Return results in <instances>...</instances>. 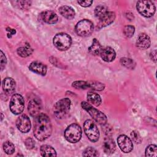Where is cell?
Returning <instances> with one entry per match:
<instances>
[{
    "label": "cell",
    "mask_w": 157,
    "mask_h": 157,
    "mask_svg": "<svg viewBox=\"0 0 157 157\" xmlns=\"http://www.w3.org/2000/svg\"><path fill=\"white\" fill-rule=\"evenodd\" d=\"M29 69L32 72L41 75H45L47 71L46 66L39 61L32 62L29 66Z\"/></svg>",
    "instance_id": "15"
},
{
    "label": "cell",
    "mask_w": 157,
    "mask_h": 157,
    "mask_svg": "<svg viewBox=\"0 0 157 157\" xmlns=\"http://www.w3.org/2000/svg\"><path fill=\"white\" fill-rule=\"evenodd\" d=\"M40 19L45 23L53 25L55 24L58 20V17L56 13L52 10H45L40 14Z\"/></svg>",
    "instance_id": "12"
},
{
    "label": "cell",
    "mask_w": 157,
    "mask_h": 157,
    "mask_svg": "<svg viewBox=\"0 0 157 157\" xmlns=\"http://www.w3.org/2000/svg\"><path fill=\"white\" fill-rule=\"evenodd\" d=\"M6 63H7V58H6L5 55L4 54V53L2 51H1V71H2L5 68Z\"/></svg>",
    "instance_id": "36"
},
{
    "label": "cell",
    "mask_w": 157,
    "mask_h": 157,
    "mask_svg": "<svg viewBox=\"0 0 157 157\" xmlns=\"http://www.w3.org/2000/svg\"><path fill=\"white\" fill-rule=\"evenodd\" d=\"M2 148L6 153L12 155L15 152V146L10 141H6L2 145Z\"/></svg>",
    "instance_id": "27"
},
{
    "label": "cell",
    "mask_w": 157,
    "mask_h": 157,
    "mask_svg": "<svg viewBox=\"0 0 157 157\" xmlns=\"http://www.w3.org/2000/svg\"><path fill=\"white\" fill-rule=\"evenodd\" d=\"M18 3V6L20 8L23 9H27L31 6V2L30 1H17Z\"/></svg>",
    "instance_id": "35"
},
{
    "label": "cell",
    "mask_w": 157,
    "mask_h": 157,
    "mask_svg": "<svg viewBox=\"0 0 157 157\" xmlns=\"http://www.w3.org/2000/svg\"><path fill=\"white\" fill-rule=\"evenodd\" d=\"M40 154L42 156H56V152L55 150L50 145H43L40 148Z\"/></svg>",
    "instance_id": "21"
},
{
    "label": "cell",
    "mask_w": 157,
    "mask_h": 157,
    "mask_svg": "<svg viewBox=\"0 0 157 157\" xmlns=\"http://www.w3.org/2000/svg\"><path fill=\"white\" fill-rule=\"evenodd\" d=\"M72 86L76 89L85 90V89L90 88V82H85V81H75L72 83Z\"/></svg>",
    "instance_id": "26"
},
{
    "label": "cell",
    "mask_w": 157,
    "mask_h": 157,
    "mask_svg": "<svg viewBox=\"0 0 157 157\" xmlns=\"http://www.w3.org/2000/svg\"><path fill=\"white\" fill-rule=\"evenodd\" d=\"M6 29H7V31H9V32L10 33V34H8V35H9V34H10V36H11L12 35L15 34V33H16V31H15V29H11V28H7Z\"/></svg>",
    "instance_id": "39"
},
{
    "label": "cell",
    "mask_w": 157,
    "mask_h": 157,
    "mask_svg": "<svg viewBox=\"0 0 157 157\" xmlns=\"http://www.w3.org/2000/svg\"><path fill=\"white\" fill-rule=\"evenodd\" d=\"M116 149V145L111 137H105L103 142V150L107 154L113 153Z\"/></svg>",
    "instance_id": "20"
},
{
    "label": "cell",
    "mask_w": 157,
    "mask_h": 157,
    "mask_svg": "<svg viewBox=\"0 0 157 157\" xmlns=\"http://www.w3.org/2000/svg\"><path fill=\"white\" fill-rule=\"evenodd\" d=\"M33 52V48L29 45H26L24 47H19L17 50L18 55L23 58L29 56L30 55L32 54Z\"/></svg>",
    "instance_id": "24"
},
{
    "label": "cell",
    "mask_w": 157,
    "mask_h": 157,
    "mask_svg": "<svg viewBox=\"0 0 157 157\" xmlns=\"http://www.w3.org/2000/svg\"><path fill=\"white\" fill-rule=\"evenodd\" d=\"M1 115H2V118H1V120H2V118H3V115H2V113H1Z\"/></svg>",
    "instance_id": "40"
},
{
    "label": "cell",
    "mask_w": 157,
    "mask_h": 157,
    "mask_svg": "<svg viewBox=\"0 0 157 157\" xmlns=\"http://www.w3.org/2000/svg\"><path fill=\"white\" fill-rule=\"evenodd\" d=\"M94 26L93 23L88 19H83L79 21L75 28L77 35L82 37H86L93 32Z\"/></svg>",
    "instance_id": "7"
},
{
    "label": "cell",
    "mask_w": 157,
    "mask_h": 157,
    "mask_svg": "<svg viewBox=\"0 0 157 157\" xmlns=\"http://www.w3.org/2000/svg\"><path fill=\"white\" fill-rule=\"evenodd\" d=\"M115 18V13L113 12H108L107 14H105L104 17L99 19V21L98 23V28H102L103 27H105L112 23L113 22Z\"/></svg>",
    "instance_id": "16"
},
{
    "label": "cell",
    "mask_w": 157,
    "mask_h": 157,
    "mask_svg": "<svg viewBox=\"0 0 157 157\" xmlns=\"http://www.w3.org/2000/svg\"><path fill=\"white\" fill-rule=\"evenodd\" d=\"M82 131L80 126L76 123L70 124L64 131L66 139L71 143L78 142L82 137Z\"/></svg>",
    "instance_id": "4"
},
{
    "label": "cell",
    "mask_w": 157,
    "mask_h": 157,
    "mask_svg": "<svg viewBox=\"0 0 157 157\" xmlns=\"http://www.w3.org/2000/svg\"><path fill=\"white\" fill-rule=\"evenodd\" d=\"M82 155L83 156H98V153L95 148L89 147L84 150Z\"/></svg>",
    "instance_id": "30"
},
{
    "label": "cell",
    "mask_w": 157,
    "mask_h": 157,
    "mask_svg": "<svg viewBox=\"0 0 157 157\" xmlns=\"http://www.w3.org/2000/svg\"><path fill=\"white\" fill-rule=\"evenodd\" d=\"M71 104V100L67 98L57 101L53 107V113L55 116L59 119L64 118L69 112Z\"/></svg>",
    "instance_id": "2"
},
{
    "label": "cell",
    "mask_w": 157,
    "mask_h": 157,
    "mask_svg": "<svg viewBox=\"0 0 157 157\" xmlns=\"http://www.w3.org/2000/svg\"><path fill=\"white\" fill-rule=\"evenodd\" d=\"M90 88L98 90V91H102L104 89L105 85L99 82H95V81H91L90 82Z\"/></svg>",
    "instance_id": "32"
},
{
    "label": "cell",
    "mask_w": 157,
    "mask_h": 157,
    "mask_svg": "<svg viewBox=\"0 0 157 157\" xmlns=\"http://www.w3.org/2000/svg\"><path fill=\"white\" fill-rule=\"evenodd\" d=\"M81 106L84 110L88 112L93 120L99 124L104 125L107 123V119L106 115L103 112L93 107L90 103L85 101L82 102Z\"/></svg>",
    "instance_id": "3"
},
{
    "label": "cell",
    "mask_w": 157,
    "mask_h": 157,
    "mask_svg": "<svg viewBox=\"0 0 157 157\" xmlns=\"http://www.w3.org/2000/svg\"><path fill=\"white\" fill-rule=\"evenodd\" d=\"M78 3L82 7H90L92 3H93V1H89V0H86V1H78Z\"/></svg>",
    "instance_id": "37"
},
{
    "label": "cell",
    "mask_w": 157,
    "mask_h": 157,
    "mask_svg": "<svg viewBox=\"0 0 157 157\" xmlns=\"http://www.w3.org/2000/svg\"><path fill=\"white\" fill-rule=\"evenodd\" d=\"M136 9L140 15L147 18L152 17L156 10L154 3L152 1L148 0L137 1L136 4Z\"/></svg>",
    "instance_id": "6"
},
{
    "label": "cell",
    "mask_w": 157,
    "mask_h": 157,
    "mask_svg": "<svg viewBox=\"0 0 157 157\" xmlns=\"http://www.w3.org/2000/svg\"><path fill=\"white\" fill-rule=\"evenodd\" d=\"M100 55L104 61L106 62H111L115 59L116 53L112 48L110 47H106L102 49L100 53Z\"/></svg>",
    "instance_id": "17"
},
{
    "label": "cell",
    "mask_w": 157,
    "mask_h": 157,
    "mask_svg": "<svg viewBox=\"0 0 157 157\" xmlns=\"http://www.w3.org/2000/svg\"><path fill=\"white\" fill-rule=\"evenodd\" d=\"M120 61L122 66L128 69H133L135 66L134 61L129 58H121Z\"/></svg>",
    "instance_id": "29"
},
{
    "label": "cell",
    "mask_w": 157,
    "mask_h": 157,
    "mask_svg": "<svg viewBox=\"0 0 157 157\" xmlns=\"http://www.w3.org/2000/svg\"><path fill=\"white\" fill-rule=\"evenodd\" d=\"M59 13L67 20H72L74 18L75 12L74 9L67 6H63L59 8Z\"/></svg>",
    "instance_id": "19"
},
{
    "label": "cell",
    "mask_w": 157,
    "mask_h": 157,
    "mask_svg": "<svg viewBox=\"0 0 157 157\" xmlns=\"http://www.w3.org/2000/svg\"><path fill=\"white\" fill-rule=\"evenodd\" d=\"M83 129L87 137L93 142H97L99 138V131L96 124L91 120H86L83 124Z\"/></svg>",
    "instance_id": "8"
},
{
    "label": "cell",
    "mask_w": 157,
    "mask_h": 157,
    "mask_svg": "<svg viewBox=\"0 0 157 157\" xmlns=\"http://www.w3.org/2000/svg\"><path fill=\"white\" fill-rule=\"evenodd\" d=\"M157 155V147L156 145H149L145 149V156L148 157H155Z\"/></svg>",
    "instance_id": "28"
},
{
    "label": "cell",
    "mask_w": 157,
    "mask_h": 157,
    "mask_svg": "<svg viewBox=\"0 0 157 157\" xmlns=\"http://www.w3.org/2000/svg\"><path fill=\"white\" fill-rule=\"evenodd\" d=\"M131 137L133 142H135L136 144H140L142 141V139L140 134L137 131H132L131 132Z\"/></svg>",
    "instance_id": "33"
},
{
    "label": "cell",
    "mask_w": 157,
    "mask_h": 157,
    "mask_svg": "<svg viewBox=\"0 0 157 157\" xmlns=\"http://www.w3.org/2000/svg\"><path fill=\"white\" fill-rule=\"evenodd\" d=\"M118 145L123 152L129 153L133 149L132 140L127 136L122 134L118 136L117 139Z\"/></svg>",
    "instance_id": "10"
},
{
    "label": "cell",
    "mask_w": 157,
    "mask_h": 157,
    "mask_svg": "<svg viewBox=\"0 0 157 157\" xmlns=\"http://www.w3.org/2000/svg\"><path fill=\"white\" fill-rule=\"evenodd\" d=\"M25 146L26 147L27 149L28 150H31V149H33L34 146H35V143H34V140L31 138V137H28V139H26L25 141Z\"/></svg>",
    "instance_id": "34"
},
{
    "label": "cell",
    "mask_w": 157,
    "mask_h": 157,
    "mask_svg": "<svg viewBox=\"0 0 157 157\" xmlns=\"http://www.w3.org/2000/svg\"><path fill=\"white\" fill-rule=\"evenodd\" d=\"M9 108L12 113L15 115H19L24 110L25 101L21 95L20 94H14L10 99Z\"/></svg>",
    "instance_id": "9"
},
{
    "label": "cell",
    "mask_w": 157,
    "mask_h": 157,
    "mask_svg": "<svg viewBox=\"0 0 157 157\" xmlns=\"http://www.w3.org/2000/svg\"><path fill=\"white\" fill-rule=\"evenodd\" d=\"M109 12L108 7L104 5H99L94 9V15L99 19L104 17Z\"/></svg>",
    "instance_id": "25"
},
{
    "label": "cell",
    "mask_w": 157,
    "mask_h": 157,
    "mask_svg": "<svg viewBox=\"0 0 157 157\" xmlns=\"http://www.w3.org/2000/svg\"><path fill=\"white\" fill-rule=\"evenodd\" d=\"M150 38L147 34L141 33L139 35L136 42V45L138 48L140 49H147L150 47Z\"/></svg>",
    "instance_id": "18"
},
{
    "label": "cell",
    "mask_w": 157,
    "mask_h": 157,
    "mask_svg": "<svg viewBox=\"0 0 157 157\" xmlns=\"http://www.w3.org/2000/svg\"><path fill=\"white\" fill-rule=\"evenodd\" d=\"M16 126L20 132L23 133L28 132L31 126L29 118L26 115L20 116L16 121Z\"/></svg>",
    "instance_id": "11"
},
{
    "label": "cell",
    "mask_w": 157,
    "mask_h": 157,
    "mask_svg": "<svg viewBox=\"0 0 157 157\" xmlns=\"http://www.w3.org/2000/svg\"><path fill=\"white\" fill-rule=\"evenodd\" d=\"M52 132V126L49 117L44 113H39L34 120L33 134L40 141L48 139Z\"/></svg>",
    "instance_id": "1"
},
{
    "label": "cell",
    "mask_w": 157,
    "mask_h": 157,
    "mask_svg": "<svg viewBox=\"0 0 157 157\" xmlns=\"http://www.w3.org/2000/svg\"><path fill=\"white\" fill-rule=\"evenodd\" d=\"M2 89L7 94H12L14 93L16 87L15 81L11 77H6L2 81Z\"/></svg>",
    "instance_id": "13"
},
{
    "label": "cell",
    "mask_w": 157,
    "mask_h": 157,
    "mask_svg": "<svg viewBox=\"0 0 157 157\" xmlns=\"http://www.w3.org/2000/svg\"><path fill=\"white\" fill-rule=\"evenodd\" d=\"M102 49V48L99 42L96 39H94L91 45L88 48V51L93 55H98L100 54Z\"/></svg>",
    "instance_id": "23"
},
{
    "label": "cell",
    "mask_w": 157,
    "mask_h": 157,
    "mask_svg": "<svg viewBox=\"0 0 157 157\" xmlns=\"http://www.w3.org/2000/svg\"><path fill=\"white\" fill-rule=\"evenodd\" d=\"M87 100L88 102L95 106H99L102 102L101 96L94 92H90L87 94Z\"/></svg>",
    "instance_id": "22"
},
{
    "label": "cell",
    "mask_w": 157,
    "mask_h": 157,
    "mask_svg": "<svg viewBox=\"0 0 157 157\" xmlns=\"http://www.w3.org/2000/svg\"><path fill=\"white\" fill-rule=\"evenodd\" d=\"M135 28L132 25H127L124 27L123 33L128 38H131L134 34Z\"/></svg>",
    "instance_id": "31"
},
{
    "label": "cell",
    "mask_w": 157,
    "mask_h": 157,
    "mask_svg": "<svg viewBox=\"0 0 157 157\" xmlns=\"http://www.w3.org/2000/svg\"><path fill=\"white\" fill-rule=\"evenodd\" d=\"M156 50L152 51V52L151 53V58H152V59H153L155 62H156Z\"/></svg>",
    "instance_id": "38"
},
{
    "label": "cell",
    "mask_w": 157,
    "mask_h": 157,
    "mask_svg": "<svg viewBox=\"0 0 157 157\" xmlns=\"http://www.w3.org/2000/svg\"><path fill=\"white\" fill-rule=\"evenodd\" d=\"M53 43L58 50L65 51L69 49L71 47L72 39L69 34L64 33H60L55 36Z\"/></svg>",
    "instance_id": "5"
},
{
    "label": "cell",
    "mask_w": 157,
    "mask_h": 157,
    "mask_svg": "<svg viewBox=\"0 0 157 157\" xmlns=\"http://www.w3.org/2000/svg\"><path fill=\"white\" fill-rule=\"evenodd\" d=\"M41 103L39 100L34 99L29 102L28 105V111L32 117H36L39 114L41 110Z\"/></svg>",
    "instance_id": "14"
}]
</instances>
